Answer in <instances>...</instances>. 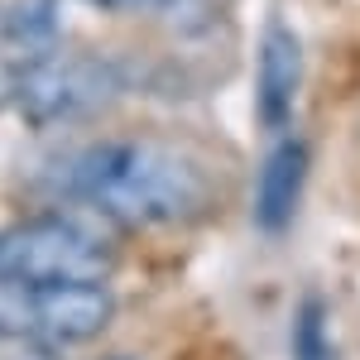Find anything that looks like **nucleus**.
Listing matches in <instances>:
<instances>
[{
    "mask_svg": "<svg viewBox=\"0 0 360 360\" xmlns=\"http://www.w3.org/2000/svg\"><path fill=\"white\" fill-rule=\"evenodd\" d=\"M63 188L86 212L115 226H173L202 212L207 178L202 168L154 139H101L72 154Z\"/></svg>",
    "mask_w": 360,
    "mask_h": 360,
    "instance_id": "f257e3e1",
    "label": "nucleus"
},
{
    "mask_svg": "<svg viewBox=\"0 0 360 360\" xmlns=\"http://www.w3.org/2000/svg\"><path fill=\"white\" fill-rule=\"evenodd\" d=\"M115 298L106 283H15L0 278V336L34 346H77L106 332Z\"/></svg>",
    "mask_w": 360,
    "mask_h": 360,
    "instance_id": "f03ea898",
    "label": "nucleus"
},
{
    "mask_svg": "<svg viewBox=\"0 0 360 360\" xmlns=\"http://www.w3.org/2000/svg\"><path fill=\"white\" fill-rule=\"evenodd\" d=\"M111 245L82 221L39 217L0 231V278L15 283H106Z\"/></svg>",
    "mask_w": 360,
    "mask_h": 360,
    "instance_id": "7ed1b4c3",
    "label": "nucleus"
},
{
    "mask_svg": "<svg viewBox=\"0 0 360 360\" xmlns=\"http://www.w3.org/2000/svg\"><path fill=\"white\" fill-rule=\"evenodd\" d=\"M115 91V72L96 58H68V53H49L39 63L20 68V86L15 101L29 120L53 125V120H72L82 111H96L106 96Z\"/></svg>",
    "mask_w": 360,
    "mask_h": 360,
    "instance_id": "20e7f679",
    "label": "nucleus"
},
{
    "mask_svg": "<svg viewBox=\"0 0 360 360\" xmlns=\"http://www.w3.org/2000/svg\"><path fill=\"white\" fill-rule=\"evenodd\" d=\"M303 91V39L293 29L274 20L259 39V68H255V106H259V125L283 135V125L293 120Z\"/></svg>",
    "mask_w": 360,
    "mask_h": 360,
    "instance_id": "39448f33",
    "label": "nucleus"
},
{
    "mask_svg": "<svg viewBox=\"0 0 360 360\" xmlns=\"http://www.w3.org/2000/svg\"><path fill=\"white\" fill-rule=\"evenodd\" d=\"M307 173H312V149L298 135H278L274 149L264 154L259 183H255V226L264 236H283L307 193Z\"/></svg>",
    "mask_w": 360,
    "mask_h": 360,
    "instance_id": "423d86ee",
    "label": "nucleus"
},
{
    "mask_svg": "<svg viewBox=\"0 0 360 360\" xmlns=\"http://www.w3.org/2000/svg\"><path fill=\"white\" fill-rule=\"evenodd\" d=\"M58 39H63L58 0H15L0 20V49L15 58V68L58 53Z\"/></svg>",
    "mask_w": 360,
    "mask_h": 360,
    "instance_id": "0eeeda50",
    "label": "nucleus"
},
{
    "mask_svg": "<svg viewBox=\"0 0 360 360\" xmlns=\"http://www.w3.org/2000/svg\"><path fill=\"white\" fill-rule=\"evenodd\" d=\"M293 356L298 360H341L336 336H332V312L312 293L298 303V317H293Z\"/></svg>",
    "mask_w": 360,
    "mask_h": 360,
    "instance_id": "6e6552de",
    "label": "nucleus"
},
{
    "mask_svg": "<svg viewBox=\"0 0 360 360\" xmlns=\"http://www.w3.org/2000/svg\"><path fill=\"white\" fill-rule=\"evenodd\" d=\"M15 86H20V68H15V58L0 49V106L15 101Z\"/></svg>",
    "mask_w": 360,
    "mask_h": 360,
    "instance_id": "1a4fd4ad",
    "label": "nucleus"
},
{
    "mask_svg": "<svg viewBox=\"0 0 360 360\" xmlns=\"http://www.w3.org/2000/svg\"><path fill=\"white\" fill-rule=\"evenodd\" d=\"M5 360H58L53 346H34V341H15L10 351H5Z\"/></svg>",
    "mask_w": 360,
    "mask_h": 360,
    "instance_id": "9d476101",
    "label": "nucleus"
},
{
    "mask_svg": "<svg viewBox=\"0 0 360 360\" xmlns=\"http://www.w3.org/2000/svg\"><path fill=\"white\" fill-rule=\"evenodd\" d=\"M101 360H135V356H101Z\"/></svg>",
    "mask_w": 360,
    "mask_h": 360,
    "instance_id": "9b49d317",
    "label": "nucleus"
}]
</instances>
